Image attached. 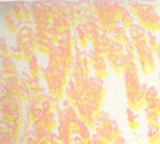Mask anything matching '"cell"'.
<instances>
[{"instance_id": "6da1fadb", "label": "cell", "mask_w": 160, "mask_h": 144, "mask_svg": "<svg viewBox=\"0 0 160 144\" xmlns=\"http://www.w3.org/2000/svg\"><path fill=\"white\" fill-rule=\"evenodd\" d=\"M78 88L79 95L88 102H95L102 106L106 93L104 81L97 78H88L80 84Z\"/></svg>"}, {"instance_id": "7a4b0ae2", "label": "cell", "mask_w": 160, "mask_h": 144, "mask_svg": "<svg viewBox=\"0 0 160 144\" xmlns=\"http://www.w3.org/2000/svg\"><path fill=\"white\" fill-rule=\"evenodd\" d=\"M138 24L143 27L148 32L155 33L160 31V16L158 13L151 12L143 15L140 18H138Z\"/></svg>"}, {"instance_id": "3957f363", "label": "cell", "mask_w": 160, "mask_h": 144, "mask_svg": "<svg viewBox=\"0 0 160 144\" xmlns=\"http://www.w3.org/2000/svg\"><path fill=\"white\" fill-rule=\"evenodd\" d=\"M145 100L148 110L154 112L160 117V98L158 96V91L155 87L148 88L145 93Z\"/></svg>"}, {"instance_id": "277c9868", "label": "cell", "mask_w": 160, "mask_h": 144, "mask_svg": "<svg viewBox=\"0 0 160 144\" xmlns=\"http://www.w3.org/2000/svg\"><path fill=\"white\" fill-rule=\"evenodd\" d=\"M128 35H129V41L132 46L138 45L139 43L144 42V41H148V31L139 24H135V22L128 29Z\"/></svg>"}, {"instance_id": "5b68a950", "label": "cell", "mask_w": 160, "mask_h": 144, "mask_svg": "<svg viewBox=\"0 0 160 144\" xmlns=\"http://www.w3.org/2000/svg\"><path fill=\"white\" fill-rule=\"evenodd\" d=\"M127 9L129 10L131 15L140 18V17L148 14V13L156 11V6L148 3H141V2H129Z\"/></svg>"}, {"instance_id": "8992f818", "label": "cell", "mask_w": 160, "mask_h": 144, "mask_svg": "<svg viewBox=\"0 0 160 144\" xmlns=\"http://www.w3.org/2000/svg\"><path fill=\"white\" fill-rule=\"evenodd\" d=\"M77 133H78V138L81 140V142L83 144H90V142L92 141L89 126H88L86 123L82 122V121H80V123H79Z\"/></svg>"}, {"instance_id": "52a82bcc", "label": "cell", "mask_w": 160, "mask_h": 144, "mask_svg": "<svg viewBox=\"0 0 160 144\" xmlns=\"http://www.w3.org/2000/svg\"><path fill=\"white\" fill-rule=\"evenodd\" d=\"M120 22L122 24L121 27L123 28L124 30H128L129 27L133 24V17L131 15V13L129 12V10L127 7H123L122 9V13H121V18H120Z\"/></svg>"}, {"instance_id": "ba28073f", "label": "cell", "mask_w": 160, "mask_h": 144, "mask_svg": "<svg viewBox=\"0 0 160 144\" xmlns=\"http://www.w3.org/2000/svg\"><path fill=\"white\" fill-rule=\"evenodd\" d=\"M76 37H77V40H78V42L80 44V47L82 48V50L87 49L88 46H89V41H88L86 31H84V27H83V25H82V24L77 26V28H76Z\"/></svg>"}, {"instance_id": "9c48e42d", "label": "cell", "mask_w": 160, "mask_h": 144, "mask_svg": "<svg viewBox=\"0 0 160 144\" xmlns=\"http://www.w3.org/2000/svg\"><path fill=\"white\" fill-rule=\"evenodd\" d=\"M126 113H127V121H128V126L131 130H137L141 126L140 120L138 119V115L133 112V110H131L130 108L126 109Z\"/></svg>"}, {"instance_id": "30bf717a", "label": "cell", "mask_w": 160, "mask_h": 144, "mask_svg": "<svg viewBox=\"0 0 160 144\" xmlns=\"http://www.w3.org/2000/svg\"><path fill=\"white\" fill-rule=\"evenodd\" d=\"M148 144H160V128L148 126Z\"/></svg>"}, {"instance_id": "8fae6325", "label": "cell", "mask_w": 160, "mask_h": 144, "mask_svg": "<svg viewBox=\"0 0 160 144\" xmlns=\"http://www.w3.org/2000/svg\"><path fill=\"white\" fill-rule=\"evenodd\" d=\"M28 63H29V71L31 77L38 78V74H40V64H38V59L37 55H33L31 57L30 60L28 61Z\"/></svg>"}, {"instance_id": "7c38bea8", "label": "cell", "mask_w": 160, "mask_h": 144, "mask_svg": "<svg viewBox=\"0 0 160 144\" xmlns=\"http://www.w3.org/2000/svg\"><path fill=\"white\" fill-rule=\"evenodd\" d=\"M148 47L149 49L153 51V53L156 55L158 52V49H159V41L157 38L156 35L154 33H151V32H148Z\"/></svg>"}, {"instance_id": "4fadbf2b", "label": "cell", "mask_w": 160, "mask_h": 144, "mask_svg": "<svg viewBox=\"0 0 160 144\" xmlns=\"http://www.w3.org/2000/svg\"><path fill=\"white\" fill-rule=\"evenodd\" d=\"M145 117H146V121L148 122V126L160 128V117L157 114H155L154 112L149 111V110H146Z\"/></svg>"}, {"instance_id": "5bb4252c", "label": "cell", "mask_w": 160, "mask_h": 144, "mask_svg": "<svg viewBox=\"0 0 160 144\" xmlns=\"http://www.w3.org/2000/svg\"><path fill=\"white\" fill-rule=\"evenodd\" d=\"M154 55L155 53H153V51L149 49L148 52V56H146V66H148V72H151V73H155V72H156V67H157Z\"/></svg>"}, {"instance_id": "9a60e30c", "label": "cell", "mask_w": 160, "mask_h": 144, "mask_svg": "<svg viewBox=\"0 0 160 144\" xmlns=\"http://www.w3.org/2000/svg\"><path fill=\"white\" fill-rule=\"evenodd\" d=\"M4 26H6L11 32L16 31V24H15V20L13 18L12 15L8 14L6 16V18H4Z\"/></svg>"}, {"instance_id": "2e32d148", "label": "cell", "mask_w": 160, "mask_h": 144, "mask_svg": "<svg viewBox=\"0 0 160 144\" xmlns=\"http://www.w3.org/2000/svg\"><path fill=\"white\" fill-rule=\"evenodd\" d=\"M10 52H11V56L13 59H15V60H22L24 59V55H22V52L20 51L18 48L16 47V46H13V47H10Z\"/></svg>"}, {"instance_id": "e0dca14e", "label": "cell", "mask_w": 160, "mask_h": 144, "mask_svg": "<svg viewBox=\"0 0 160 144\" xmlns=\"http://www.w3.org/2000/svg\"><path fill=\"white\" fill-rule=\"evenodd\" d=\"M113 144H126L125 139H124L122 136H121V137H118V138L115 139L114 142H113Z\"/></svg>"}, {"instance_id": "ac0fdd59", "label": "cell", "mask_w": 160, "mask_h": 144, "mask_svg": "<svg viewBox=\"0 0 160 144\" xmlns=\"http://www.w3.org/2000/svg\"><path fill=\"white\" fill-rule=\"evenodd\" d=\"M73 144H83V143L81 142V140H80L78 138V136H77V137L73 138Z\"/></svg>"}, {"instance_id": "d6986e66", "label": "cell", "mask_w": 160, "mask_h": 144, "mask_svg": "<svg viewBox=\"0 0 160 144\" xmlns=\"http://www.w3.org/2000/svg\"><path fill=\"white\" fill-rule=\"evenodd\" d=\"M90 144H104V143H102L99 140H97V139H92V141L90 142Z\"/></svg>"}, {"instance_id": "ffe728a7", "label": "cell", "mask_w": 160, "mask_h": 144, "mask_svg": "<svg viewBox=\"0 0 160 144\" xmlns=\"http://www.w3.org/2000/svg\"><path fill=\"white\" fill-rule=\"evenodd\" d=\"M156 55H157V60H158V63H159V65H160V46H159L158 52H157Z\"/></svg>"}, {"instance_id": "44dd1931", "label": "cell", "mask_w": 160, "mask_h": 144, "mask_svg": "<svg viewBox=\"0 0 160 144\" xmlns=\"http://www.w3.org/2000/svg\"><path fill=\"white\" fill-rule=\"evenodd\" d=\"M158 83H159V88H160V74H159V82Z\"/></svg>"}]
</instances>
